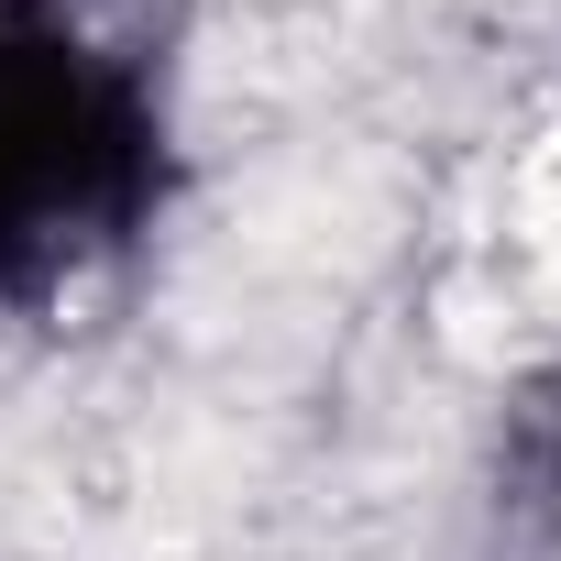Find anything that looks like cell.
Wrapping results in <instances>:
<instances>
[{"mask_svg": "<svg viewBox=\"0 0 561 561\" xmlns=\"http://www.w3.org/2000/svg\"><path fill=\"white\" fill-rule=\"evenodd\" d=\"M165 187V122L133 56L12 0L0 12V298L111 264Z\"/></svg>", "mask_w": 561, "mask_h": 561, "instance_id": "1", "label": "cell"}, {"mask_svg": "<svg viewBox=\"0 0 561 561\" xmlns=\"http://www.w3.org/2000/svg\"><path fill=\"white\" fill-rule=\"evenodd\" d=\"M539 517H550V539H561V440H550V462H539Z\"/></svg>", "mask_w": 561, "mask_h": 561, "instance_id": "2", "label": "cell"}]
</instances>
